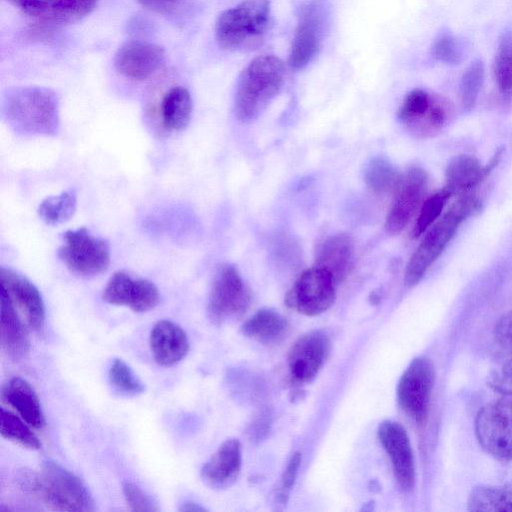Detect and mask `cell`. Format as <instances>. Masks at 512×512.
Listing matches in <instances>:
<instances>
[{"instance_id": "6", "label": "cell", "mask_w": 512, "mask_h": 512, "mask_svg": "<svg viewBox=\"0 0 512 512\" xmlns=\"http://www.w3.org/2000/svg\"><path fill=\"white\" fill-rule=\"evenodd\" d=\"M330 20L329 0H307L299 8L288 63L294 70L307 66L319 53Z\"/></svg>"}, {"instance_id": "41", "label": "cell", "mask_w": 512, "mask_h": 512, "mask_svg": "<svg viewBox=\"0 0 512 512\" xmlns=\"http://www.w3.org/2000/svg\"><path fill=\"white\" fill-rule=\"evenodd\" d=\"M14 7L31 16L46 14L54 4V0H6Z\"/></svg>"}, {"instance_id": "17", "label": "cell", "mask_w": 512, "mask_h": 512, "mask_svg": "<svg viewBox=\"0 0 512 512\" xmlns=\"http://www.w3.org/2000/svg\"><path fill=\"white\" fill-rule=\"evenodd\" d=\"M165 62L164 49L154 43L131 40L122 44L114 57L116 70L124 77L143 81L153 76Z\"/></svg>"}, {"instance_id": "42", "label": "cell", "mask_w": 512, "mask_h": 512, "mask_svg": "<svg viewBox=\"0 0 512 512\" xmlns=\"http://www.w3.org/2000/svg\"><path fill=\"white\" fill-rule=\"evenodd\" d=\"M301 463V453L296 452L291 457L283 475H282V484H281V492L280 497L284 501L288 496L290 489L293 487L295 483V479L298 473V469Z\"/></svg>"}, {"instance_id": "1", "label": "cell", "mask_w": 512, "mask_h": 512, "mask_svg": "<svg viewBox=\"0 0 512 512\" xmlns=\"http://www.w3.org/2000/svg\"><path fill=\"white\" fill-rule=\"evenodd\" d=\"M285 65L274 55L254 58L240 73L234 96L236 118L249 123L257 119L281 90Z\"/></svg>"}, {"instance_id": "13", "label": "cell", "mask_w": 512, "mask_h": 512, "mask_svg": "<svg viewBox=\"0 0 512 512\" xmlns=\"http://www.w3.org/2000/svg\"><path fill=\"white\" fill-rule=\"evenodd\" d=\"M428 184V175L419 167L410 168L402 177L396 196L385 220L390 236L400 234L422 205Z\"/></svg>"}, {"instance_id": "30", "label": "cell", "mask_w": 512, "mask_h": 512, "mask_svg": "<svg viewBox=\"0 0 512 512\" xmlns=\"http://www.w3.org/2000/svg\"><path fill=\"white\" fill-rule=\"evenodd\" d=\"M77 206L76 193L72 190L45 198L38 207V215L48 225H58L69 220Z\"/></svg>"}, {"instance_id": "9", "label": "cell", "mask_w": 512, "mask_h": 512, "mask_svg": "<svg viewBox=\"0 0 512 512\" xmlns=\"http://www.w3.org/2000/svg\"><path fill=\"white\" fill-rule=\"evenodd\" d=\"M451 116L449 102L422 89L411 90L398 112L399 121L418 137L431 136L441 130Z\"/></svg>"}, {"instance_id": "39", "label": "cell", "mask_w": 512, "mask_h": 512, "mask_svg": "<svg viewBox=\"0 0 512 512\" xmlns=\"http://www.w3.org/2000/svg\"><path fill=\"white\" fill-rule=\"evenodd\" d=\"M495 335L500 346L512 357V311L503 315L496 324Z\"/></svg>"}, {"instance_id": "15", "label": "cell", "mask_w": 512, "mask_h": 512, "mask_svg": "<svg viewBox=\"0 0 512 512\" xmlns=\"http://www.w3.org/2000/svg\"><path fill=\"white\" fill-rule=\"evenodd\" d=\"M102 298L109 304L126 306L134 312H146L158 304L160 296L153 282L117 271L108 280Z\"/></svg>"}, {"instance_id": "21", "label": "cell", "mask_w": 512, "mask_h": 512, "mask_svg": "<svg viewBox=\"0 0 512 512\" xmlns=\"http://www.w3.org/2000/svg\"><path fill=\"white\" fill-rule=\"evenodd\" d=\"M150 347L155 361L164 367L180 362L189 351L185 331L170 320L158 321L151 330Z\"/></svg>"}, {"instance_id": "16", "label": "cell", "mask_w": 512, "mask_h": 512, "mask_svg": "<svg viewBox=\"0 0 512 512\" xmlns=\"http://www.w3.org/2000/svg\"><path fill=\"white\" fill-rule=\"evenodd\" d=\"M330 350V339L321 330H313L300 336L290 348L288 370L296 383L311 381L323 366Z\"/></svg>"}, {"instance_id": "2", "label": "cell", "mask_w": 512, "mask_h": 512, "mask_svg": "<svg viewBox=\"0 0 512 512\" xmlns=\"http://www.w3.org/2000/svg\"><path fill=\"white\" fill-rule=\"evenodd\" d=\"M2 111L10 126L25 135L53 136L59 129V100L46 87L10 89L3 98Z\"/></svg>"}, {"instance_id": "5", "label": "cell", "mask_w": 512, "mask_h": 512, "mask_svg": "<svg viewBox=\"0 0 512 512\" xmlns=\"http://www.w3.org/2000/svg\"><path fill=\"white\" fill-rule=\"evenodd\" d=\"M270 23L269 0H244L218 16L215 38L228 51L252 49L263 41Z\"/></svg>"}, {"instance_id": "32", "label": "cell", "mask_w": 512, "mask_h": 512, "mask_svg": "<svg viewBox=\"0 0 512 512\" xmlns=\"http://www.w3.org/2000/svg\"><path fill=\"white\" fill-rule=\"evenodd\" d=\"M484 64L475 59L464 71L459 84L460 103L464 110L469 111L475 106L484 82Z\"/></svg>"}, {"instance_id": "33", "label": "cell", "mask_w": 512, "mask_h": 512, "mask_svg": "<svg viewBox=\"0 0 512 512\" xmlns=\"http://www.w3.org/2000/svg\"><path fill=\"white\" fill-rule=\"evenodd\" d=\"M451 196L452 194L443 187L423 201L412 230L414 238L422 235L437 221Z\"/></svg>"}, {"instance_id": "40", "label": "cell", "mask_w": 512, "mask_h": 512, "mask_svg": "<svg viewBox=\"0 0 512 512\" xmlns=\"http://www.w3.org/2000/svg\"><path fill=\"white\" fill-rule=\"evenodd\" d=\"M495 391L505 395H512V357L508 356L507 361L500 371L492 377L489 384Z\"/></svg>"}, {"instance_id": "38", "label": "cell", "mask_w": 512, "mask_h": 512, "mask_svg": "<svg viewBox=\"0 0 512 512\" xmlns=\"http://www.w3.org/2000/svg\"><path fill=\"white\" fill-rule=\"evenodd\" d=\"M192 0H137L147 10L164 15L172 16L182 12L189 6Z\"/></svg>"}, {"instance_id": "18", "label": "cell", "mask_w": 512, "mask_h": 512, "mask_svg": "<svg viewBox=\"0 0 512 512\" xmlns=\"http://www.w3.org/2000/svg\"><path fill=\"white\" fill-rule=\"evenodd\" d=\"M378 437L390 457L394 474L403 490H411L415 481L413 452L405 429L392 420L381 422Z\"/></svg>"}, {"instance_id": "14", "label": "cell", "mask_w": 512, "mask_h": 512, "mask_svg": "<svg viewBox=\"0 0 512 512\" xmlns=\"http://www.w3.org/2000/svg\"><path fill=\"white\" fill-rule=\"evenodd\" d=\"M0 287L25 323L40 332L45 325V306L37 287L24 275L5 267L0 268Z\"/></svg>"}, {"instance_id": "26", "label": "cell", "mask_w": 512, "mask_h": 512, "mask_svg": "<svg viewBox=\"0 0 512 512\" xmlns=\"http://www.w3.org/2000/svg\"><path fill=\"white\" fill-rule=\"evenodd\" d=\"M287 329V320L280 313L269 308L257 311L242 326L244 335L265 344L282 339Z\"/></svg>"}, {"instance_id": "27", "label": "cell", "mask_w": 512, "mask_h": 512, "mask_svg": "<svg viewBox=\"0 0 512 512\" xmlns=\"http://www.w3.org/2000/svg\"><path fill=\"white\" fill-rule=\"evenodd\" d=\"M401 177L396 168L381 156L372 158L364 169L365 184L376 195L396 191Z\"/></svg>"}, {"instance_id": "4", "label": "cell", "mask_w": 512, "mask_h": 512, "mask_svg": "<svg viewBox=\"0 0 512 512\" xmlns=\"http://www.w3.org/2000/svg\"><path fill=\"white\" fill-rule=\"evenodd\" d=\"M20 481L25 489L60 511L95 510L94 500L84 483L54 460L46 459L38 473L24 472Z\"/></svg>"}, {"instance_id": "34", "label": "cell", "mask_w": 512, "mask_h": 512, "mask_svg": "<svg viewBox=\"0 0 512 512\" xmlns=\"http://www.w3.org/2000/svg\"><path fill=\"white\" fill-rule=\"evenodd\" d=\"M109 380L121 395L136 396L144 392L145 386L133 370L119 358L114 359L109 369Z\"/></svg>"}, {"instance_id": "37", "label": "cell", "mask_w": 512, "mask_h": 512, "mask_svg": "<svg viewBox=\"0 0 512 512\" xmlns=\"http://www.w3.org/2000/svg\"><path fill=\"white\" fill-rule=\"evenodd\" d=\"M122 489L126 502L132 511H159L157 503L136 484L128 481L124 482L122 485Z\"/></svg>"}, {"instance_id": "35", "label": "cell", "mask_w": 512, "mask_h": 512, "mask_svg": "<svg viewBox=\"0 0 512 512\" xmlns=\"http://www.w3.org/2000/svg\"><path fill=\"white\" fill-rule=\"evenodd\" d=\"M98 0H55L51 13L55 20L73 22L90 14Z\"/></svg>"}, {"instance_id": "12", "label": "cell", "mask_w": 512, "mask_h": 512, "mask_svg": "<svg viewBox=\"0 0 512 512\" xmlns=\"http://www.w3.org/2000/svg\"><path fill=\"white\" fill-rule=\"evenodd\" d=\"M433 384L434 368L426 357L413 359L399 380V405L415 422L422 423L427 418Z\"/></svg>"}, {"instance_id": "31", "label": "cell", "mask_w": 512, "mask_h": 512, "mask_svg": "<svg viewBox=\"0 0 512 512\" xmlns=\"http://www.w3.org/2000/svg\"><path fill=\"white\" fill-rule=\"evenodd\" d=\"M29 424L9 410H0V431L4 438L13 440L30 449H39L40 440L29 428Z\"/></svg>"}, {"instance_id": "43", "label": "cell", "mask_w": 512, "mask_h": 512, "mask_svg": "<svg viewBox=\"0 0 512 512\" xmlns=\"http://www.w3.org/2000/svg\"><path fill=\"white\" fill-rule=\"evenodd\" d=\"M181 512H202L206 509L195 502H185L179 508Z\"/></svg>"}, {"instance_id": "24", "label": "cell", "mask_w": 512, "mask_h": 512, "mask_svg": "<svg viewBox=\"0 0 512 512\" xmlns=\"http://www.w3.org/2000/svg\"><path fill=\"white\" fill-rule=\"evenodd\" d=\"M0 338L3 350L13 360H20L29 351V338L23 319L8 297L0 291Z\"/></svg>"}, {"instance_id": "19", "label": "cell", "mask_w": 512, "mask_h": 512, "mask_svg": "<svg viewBox=\"0 0 512 512\" xmlns=\"http://www.w3.org/2000/svg\"><path fill=\"white\" fill-rule=\"evenodd\" d=\"M241 445L237 439H228L203 465L200 475L210 488L222 490L237 480L241 469Z\"/></svg>"}, {"instance_id": "28", "label": "cell", "mask_w": 512, "mask_h": 512, "mask_svg": "<svg viewBox=\"0 0 512 512\" xmlns=\"http://www.w3.org/2000/svg\"><path fill=\"white\" fill-rule=\"evenodd\" d=\"M494 79L500 95L505 99L512 97V32L501 35L493 62Z\"/></svg>"}, {"instance_id": "36", "label": "cell", "mask_w": 512, "mask_h": 512, "mask_svg": "<svg viewBox=\"0 0 512 512\" xmlns=\"http://www.w3.org/2000/svg\"><path fill=\"white\" fill-rule=\"evenodd\" d=\"M432 56L447 65H458L462 61V49L457 39L448 32L441 33L433 42Z\"/></svg>"}, {"instance_id": "23", "label": "cell", "mask_w": 512, "mask_h": 512, "mask_svg": "<svg viewBox=\"0 0 512 512\" xmlns=\"http://www.w3.org/2000/svg\"><path fill=\"white\" fill-rule=\"evenodd\" d=\"M1 397L31 427L42 429L45 426L39 398L27 380L21 377L9 379L2 387Z\"/></svg>"}, {"instance_id": "25", "label": "cell", "mask_w": 512, "mask_h": 512, "mask_svg": "<svg viewBox=\"0 0 512 512\" xmlns=\"http://www.w3.org/2000/svg\"><path fill=\"white\" fill-rule=\"evenodd\" d=\"M192 108L189 91L183 86L172 87L161 102L162 126L169 131L184 130L189 125Z\"/></svg>"}, {"instance_id": "22", "label": "cell", "mask_w": 512, "mask_h": 512, "mask_svg": "<svg viewBox=\"0 0 512 512\" xmlns=\"http://www.w3.org/2000/svg\"><path fill=\"white\" fill-rule=\"evenodd\" d=\"M354 244L346 233L331 235L321 242L315 252V266L329 271L336 282L342 281L353 266Z\"/></svg>"}, {"instance_id": "10", "label": "cell", "mask_w": 512, "mask_h": 512, "mask_svg": "<svg viewBox=\"0 0 512 512\" xmlns=\"http://www.w3.org/2000/svg\"><path fill=\"white\" fill-rule=\"evenodd\" d=\"M250 303V293L235 266L222 265L212 281L207 312L210 320L221 324L241 316Z\"/></svg>"}, {"instance_id": "20", "label": "cell", "mask_w": 512, "mask_h": 512, "mask_svg": "<svg viewBox=\"0 0 512 512\" xmlns=\"http://www.w3.org/2000/svg\"><path fill=\"white\" fill-rule=\"evenodd\" d=\"M501 152L483 166L473 155L459 154L451 158L445 170V188L452 194L464 195L476 188L498 163Z\"/></svg>"}, {"instance_id": "11", "label": "cell", "mask_w": 512, "mask_h": 512, "mask_svg": "<svg viewBox=\"0 0 512 512\" xmlns=\"http://www.w3.org/2000/svg\"><path fill=\"white\" fill-rule=\"evenodd\" d=\"M336 280L324 268L305 270L286 295V304L307 316H315L331 307L336 298Z\"/></svg>"}, {"instance_id": "8", "label": "cell", "mask_w": 512, "mask_h": 512, "mask_svg": "<svg viewBox=\"0 0 512 512\" xmlns=\"http://www.w3.org/2000/svg\"><path fill=\"white\" fill-rule=\"evenodd\" d=\"M475 434L487 453L511 461L512 399H500L483 406L475 419Z\"/></svg>"}, {"instance_id": "3", "label": "cell", "mask_w": 512, "mask_h": 512, "mask_svg": "<svg viewBox=\"0 0 512 512\" xmlns=\"http://www.w3.org/2000/svg\"><path fill=\"white\" fill-rule=\"evenodd\" d=\"M481 200L473 193L460 195L423 237L410 257L404 274L407 286L416 285L438 259L456 234L459 226L481 208Z\"/></svg>"}, {"instance_id": "29", "label": "cell", "mask_w": 512, "mask_h": 512, "mask_svg": "<svg viewBox=\"0 0 512 512\" xmlns=\"http://www.w3.org/2000/svg\"><path fill=\"white\" fill-rule=\"evenodd\" d=\"M468 510L474 512L512 511V490L479 486L468 497Z\"/></svg>"}, {"instance_id": "7", "label": "cell", "mask_w": 512, "mask_h": 512, "mask_svg": "<svg viewBox=\"0 0 512 512\" xmlns=\"http://www.w3.org/2000/svg\"><path fill=\"white\" fill-rule=\"evenodd\" d=\"M58 257L74 274L91 277L105 272L110 264L109 243L92 235L85 227L63 234Z\"/></svg>"}]
</instances>
